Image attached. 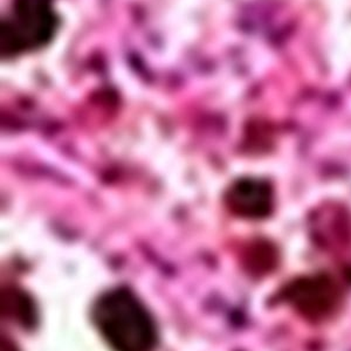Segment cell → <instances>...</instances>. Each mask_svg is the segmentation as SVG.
<instances>
[{
	"label": "cell",
	"instance_id": "4",
	"mask_svg": "<svg viewBox=\"0 0 351 351\" xmlns=\"http://www.w3.org/2000/svg\"><path fill=\"white\" fill-rule=\"evenodd\" d=\"M1 315L12 319L21 327L32 328L36 324V307L29 296L16 289L1 293Z\"/></svg>",
	"mask_w": 351,
	"mask_h": 351
},
{
	"label": "cell",
	"instance_id": "5",
	"mask_svg": "<svg viewBox=\"0 0 351 351\" xmlns=\"http://www.w3.org/2000/svg\"><path fill=\"white\" fill-rule=\"evenodd\" d=\"M1 351H18V349L10 339L4 337V339H1Z\"/></svg>",
	"mask_w": 351,
	"mask_h": 351
},
{
	"label": "cell",
	"instance_id": "2",
	"mask_svg": "<svg viewBox=\"0 0 351 351\" xmlns=\"http://www.w3.org/2000/svg\"><path fill=\"white\" fill-rule=\"evenodd\" d=\"M285 296L301 315L319 321L335 311L339 291L329 278L311 276L294 281L285 291Z\"/></svg>",
	"mask_w": 351,
	"mask_h": 351
},
{
	"label": "cell",
	"instance_id": "1",
	"mask_svg": "<svg viewBox=\"0 0 351 351\" xmlns=\"http://www.w3.org/2000/svg\"><path fill=\"white\" fill-rule=\"evenodd\" d=\"M93 319L114 351L155 349L157 331L152 314L127 288L112 289L96 300Z\"/></svg>",
	"mask_w": 351,
	"mask_h": 351
},
{
	"label": "cell",
	"instance_id": "3",
	"mask_svg": "<svg viewBox=\"0 0 351 351\" xmlns=\"http://www.w3.org/2000/svg\"><path fill=\"white\" fill-rule=\"evenodd\" d=\"M228 203L241 216L263 217L271 210V188L259 180H243L231 189Z\"/></svg>",
	"mask_w": 351,
	"mask_h": 351
}]
</instances>
